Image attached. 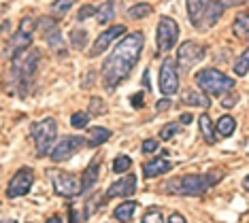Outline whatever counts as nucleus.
Listing matches in <instances>:
<instances>
[{
  "instance_id": "bb28decb",
  "label": "nucleus",
  "mask_w": 249,
  "mask_h": 223,
  "mask_svg": "<svg viewBox=\"0 0 249 223\" xmlns=\"http://www.w3.org/2000/svg\"><path fill=\"white\" fill-rule=\"evenodd\" d=\"M147 15H151V7L149 4H145V2H139V4H134V7L128 9L130 19H145Z\"/></svg>"
},
{
  "instance_id": "f3484780",
  "label": "nucleus",
  "mask_w": 249,
  "mask_h": 223,
  "mask_svg": "<svg viewBox=\"0 0 249 223\" xmlns=\"http://www.w3.org/2000/svg\"><path fill=\"white\" fill-rule=\"evenodd\" d=\"M111 138V130L109 128H92L89 130V136L86 138V145L88 147H92V149H96V147H100V145H105L107 140Z\"/></svg>"
},
{
  "instance_id": "49530a36",
  "label": "nucleus",
  "mask_w": 249,
  "mask_h": 223,
  "mask_svg": "<svg viewBox=\"0 0 249 223\" xmlns=\"http://www.w3.org/2000/svg\"><path fill=\"white\" fill-rule=\"evenodd\" d=\"M0 223H9V221H2V219H0Z\"/></svg>"
},
{
  "instance_id": "e433bc0d",
  "label": "nucleus",
  "mask_w": 249,
  "mask_h": 223,
  "mask_svg": "<svg viewBox=\"0 0 249 223\" xmlns=\"http://www.w3.org/2000/svg\"><path fill=\"white\" fill-rule=\"evenodd\" d=\"M130 104H132V106H137V108L143 106V104H145L143 94H141V91H139V94H132V98H130Z\"/></svg>"
},
{
  "instance_id": "6ab92c4d",
  "label": "nucleus",
  "mask_w": 249,
  "mask_h": 223,
  "mask_svg": "<svg viewBox=\"0 0 249 223\" xmlns=\"http://www.w3.org/2000/svg\"><path fill=\"white\" fill-rule=\"evenodd\" d=\"M134 210H137V202H122L113 210V219L120 223H128L134 217Z\"/></svg>"
},
{
  "instance_id": "79ce46f5",
  "label": "nucleus",
  "mask_w": 249,
  "mask_h": 223,
  "mask_svg": "<svg viewBox=\"0 0 249 223\" xmlns=\"http://www.w3.org/2000/svg\"><path fill=\"white\" fill-rule=\"evenodd\" d=\"M179 121H181V123H192V115H190V113H183Z\"/></svg>"
},
{
  "instance_id": "1a4fd4ad",
  "label": "nucleus",
  "mask_w": 249,
  "mask_h": 223,
  "mask_svg": "<svg viewBox=\"0 0 249 223\" xmlns=\"http://www.w3.org/2000/svg\"><path fill=\"white\" fill-rule=\"evenodd\" d=\"M207 55V49L202 45H198L194 41H185L177 49V62L183 70H190L192 66H196L198 62H202V58Z\"/></svg>"
},
{
  "instance_id": "ddd939ff",
  "label": "nucleus",
  "mask_w": 249,
  "mask_h": 223,
  "mask_svg": "<svg viewBox=\"0 0 249 223\" xmlns=\"http://www.w3.org/2000/svg\"><path fill=\"white\" fill-rule=\"evenodd\" d=\"M171 168H173L171 159H166V157H156V159H151V162L143 164V174H145V179H156V176L166 174Z\"/></svg>"
},
{
  "instance_id": "c85d7f7f",
  "label": "nucleus",
  "mask_w": 249,
  "mask_h": 223,
  "mask_svg": "<svg viewBox=\"0 0 249 223\" xmlns=\"http://www.w3.org/2000/svg\"><path fill=\"white\" fill-rule=\"evenodd\" d=\"M130 168H132V159H130L128 155H117L115 159H113V170H115L117 174L128 172Z\"/></svg>"
},
{
  "instance_id": "393cba45",
  "label": "nucleus",
  "mask_w": 249,
  "mask_h": 223,
  "mask_svg": "<svg viewBox=\"0 0 249 223\" xmlns=\"http://www.w3.org/2000/svg\"><path fill=\"white\" fill-rule=\"evenodd\" d=\"M36 28H38V32L43 34V38L52 36L53 32H58V30H60L58 24H55V19H52V17H41V19L36 21Z\"/></svg>"
},
{
  "instance_id": "37998d69",
  "label": "nucleus",
  "mask_w": 249,
  "mask_h": 223,
  "mask_svg": "<svg viewBox=\"0 0 249 223\" xmlns=\"http://www.w3.org/2000/svg\"><path fill=\"white\" fill-rule=\"evenodd\" d=\"M243 189H245V191H249V174L245 176V179H243Z\"/></svg>"
},
{
  "instance_id": "0eeeda50",
  "label": "nucleus",
  "mask_w": 249,
  "mask_h": 223,
  "mask_svg": "<svg viewBox=\"0 0 249 223\" xmlns=\"http://www.w3.org/2000/svg\"><path fill=\"white\" fill-rule=\"evenodd\" d=\"M32 183H35V172H32V168H19L18 172L13 174V179L9 181V187H7V198H21L26 196L28 191L32 189Z\"/></svg>"
},
{
  "instance_id": "5701e85b",
  "label": "nucleus",
  "mask_w": 249,
  "mask_h": 223,
  "mask_svg": "<svg viewBox=\"0 0 249 223\" xmlns=\"http://www.w3.org/2000/svg\"><path fill=\"white\" fill-rule=\"evenodd\" d=\"M232 30H234V34H236L239 38H249V15H247V13L236 15Z\"/></svg>"
},
{
  "instance_id": "72a5a7b5",
  "label": "nucleus",
  "mask_w": 249,
  "mask_h": 223,
  "mask_svg": "<svg viewBox=\"0 0 249 223\" xmlns=\"http://www.w3.org/2000/svg\"><path fill=\"white\" fill-rule=\"evenodd\" d=\"M143 223H164L162 219V213L158 208H151V210H147V213L143 215Z\"/></svg>"
},
{
  "instance_id": "4468645a",
  "label": "nucleus",
  "mask_w": 249,
  "mask_h": 223,
  "mask_svg": "<svg viewBox=\"0 0 249 223\" xmlns=\"http://www.w3.org/2000/svg\"><path fill=\"white\" fill-rule=\"evenodd\" d=\"M30 47H32V34L18 30V32H15V36L11 38L9 53H11V58H18V55H21L24 51H28Z\"/></svg>"
},
{
  "instance_id": "c03bdc74",
  "label": "nucleus",
  "mask_w": 249,
  "mask_h": 223,
  "mask_svg": "<svg viewBox=\"0 0 249 223\" xmlns=\"http://www.w3.org/2000/svg\"><path fill=\"white\" fill-rule=\"evenodd\" d=\"M47 223H62V219H60V217H49Z\"/></svg>"
},
{
  "instance_id": "ea45409f",
  "label": "nucleus",
  "mask_w": 249,
  "mask_h": 223,
  "mask_svg": "<svg viewBox=\"0 0 249 223\" xmlns=\"http://www.w3.org/2000/svg\"><path fill=\"white\" fill-rule=\"evenodd\" d=\"M171 104H173V102H171V98H164V100H160V102H158V104H156V108H158V111H166V108H171Z\"/></svg>"
},
{
  "instance_id": "6e6552de",
  "label": "nucleus",
  "mask_w": 249,
  "mask_h": 223,
  "mask_svg": "<svg viewBox=\"0 0 249 223\" xmlns=\"http://www.w3.org/2000/svg\"><path fill=\"white\" fill-rule=\"evenodd\" d=\"M83 145H86V138L83 136H66V138H62L58 145L53 147V151L49 153V157H52V162H66V159H71L75 155L77 151H81Z\"/></svg>"
},
{
  "instance_id": "c756f323",
  "label": "nucleus",
  "mask_w": 249,
  "mask_h": 223,
  "mask_svg": "<svg viewBox=\"0 0 249 223\" xmlns=\"http://www.w3.org/2000/svg\"><path fill=\"white\" fill-rule=\"evenodd\" d=\"M71 123H72V128H77V130H83L86 125L89 123V113L86 111H77V113H72L71 115Z\"/></svg>"
},
{
  "instance_id": "7c9ffc66",
  "label": "nucleus",
  "mask_w": 249,
  "mask_h": 223,
  "mask_svg": "<svg viewBox=\"0 0 249 223\" xmlns=\"http://www.w3.org/2000/svg\"><path fill=\"white\" fill-rule=\"evenodd\" d=\"M88 43V32L86 30H72L71 32V45H75L77 49H83Z\"/></svg>"
},
{
  "instance_id": "7ed1b4c3",
  "label": "nucleus",
  "mask_w": 249,
  "mask_h": 223,
  "mask_svg": "<svg viewBox=\"0 0 249 223\" xmlns=\"http://www.w3.org/2000/svg\"><path fill=\"white\" fill-rule=\"evenodd\" d=\"M196 83L207 96H224L226 91L234 89V79L226 77L217 68H202L196 74Z\"/></svg>"
},
{
  "instance_id": "f257e3e1",
  "label": "nucleus",
  "mask_w": 249,
  "mask_h": 223,
  "mask_svg": "<svg viewBox=\"0 0 249 223\" xmlns=\"http://www.w3.org/2000/svg\"><path fill=\"white\" fill-rule=\"evenodd\" d=\"M143 43H145L143 32H132L115 45L113 53L107 58V62L103 64V70H100L107 89L117 87L124 79H128L134 64L139 62V55L143 51Z\"/></svg>"
},
{
  "instance_id": "cd10ccee",
  "label": "nucleus",
  "mask_w": 249,
  "mask_h": 223,
  "mask_svg": "<svg viewBox=\"0 0 249 223\" xmlns=\"http://www.w3.org/2000/svg\"><path fill=\"white\" fill-rule=\"evenodd\" d=\"M234 72L239 74V77H245V74L249 72V47L243 51L239 58H236V62H234Z\"/></svg>"
},
{
  "instance_id": "f704fd0d",
  "label": "nucleus",
  "mask_w": 249,
  "mask_h": 223,
  "mask_svg": "<svg viewBox=\"0 0 249 223\" xmlns=\"http://www.w3.org/2000/svg\"><path fill=\"white\" fill-rule=\"evenodd\" d=\"M96 13H98V7H92V4H83L81 11L77 13V19H79V21H86L88 17H92V15H96Z\"/></svg>"
},
{
  "instance_id": "4c0bfd02",
  "label": "nucleus",
  "mask_w": 249,
  "mask_h": 223,
  "mask_svg": "<svg viewBox=\"0 0 249 223\" xmlns=\"http://www.w3.org/2000/svg\"><path fill=\"white\" fill-rule=\"evenodd\" d=\"M236 102H239V96L236 94H230L228 98H222V106H226V108H230V106H234Z\"/></svg>"
},
{
  "instance_id": "423d86ee",
  "label": "nucleus",
  "mask_w": 249,
  "mask_h": 223,
  "mask_svg": "<svg viewBox=\"0 0 249 223\" xmlns=\"http://www.w3.org/2000/svg\"><path fill=\"white\" fill-rule=\"evenodd\" d=\"M52 183H53V191L62 198H77L83 193V185L75 174L71 172H52Z\"/></svg>"
},
{
  "instance_id": "4be33fe9",
  "label": "nucleus",
  "mask_w": 249,
  "mask_h": 223,
  "mask_svg": "<svg viewBox=\"0 0 249 223\" xmlns=\"http://www.w3.org/2000/svg\"><path fill=\"white\" fill-rule=\"evenodd\" d=\"M198 125H200V134L205 136V140L207 142H215V138H217V132H215V128H213V123H211V117L207 115H200V119H198Z\"/></svg>"
},
{
  "instance_id": "f8f14e48",
  "label": "nucleus",
  "mask_w": 249,
  "mask_h": 223,
  "mask_svg": "<svg viewBox=\"0 0 249 223\" xmlns=\"http://www.w3.org/2000/svg\"><path fill=\"white\" fill-rule=\"evenodd\" d=\"M134 191H137V176L128 174V176H124V179L115 181L109 187V189H107L105 200H111V198H130V196H134Z\"/></svg>"
},
{
  "instance_id": "412c9836",
  "label": "nucleus",
  "mask_w": 249,
  "mask_h": 223,
  "mask_svg": "<svg viewBox=\"0 0 249 223\" xmlns=\"http://www.w3.org/2000/svg\"><path fill=\"white\" fill-rule=\"evenodd\" d=\"M234 130H236V121H234V117H232V115L219 117L217 125H215V132H217V136H224V138H228V136L234 134Z\"/></svg>"
},
{
  "instance_id": "58836bf2",
  "label": "nucleus",
  "mask_w": 249,
  "mask_h": 223,
  "mask_svg": "<svg viewBox=\"0 0 249 223\" xmlns=\"http://www.w3.org/2000/svg\"><path fill=\"white\" fill-rule=\"evenodd\" d=\"M219 4H222L224 9H230V7H239V4H243L245 0H217Z\"/></svg>"
},
{
  "instance_id": "dca6fc26",
  "label": "nucleus",
  "mask_w": 249,
  "mask_h": 223,
  "mask_svg": "<svg viewBox=\"0 0 249 223\" xmlns=\"http://www.w3.org/2000/svg\"><path fill=\"white\" fill-rule=\"evenodd\" d=\"M213 0H188V17H190L192 24L200 26L202 15H205V11L209 9V4Z\"/></svg>"
},
{
  "instance_id": "a19ab883",
  "label": "nucleus",
  "mask_w": 249,
  "mask_h": 223,
  "mask_svg": "<svg viewBox=\"0 0 249 223\" xmlns=\"http://www.w3.org/2000/svg\"><path fill=\"white\" fill-rule=\"evenodd\" d=\"M168 223H188V221H185V219H183V217H181L179 213H173L171 217H168Z\"/></svg>"
},
{
  "instance_id": "a211bd4d",
  "label": "nucleus",
  "mask_w": 249,
  "mask_h": 223,
  "mask_svg": "<svg viewBox=\"0 0 249 223\" xmlns=\"http://www.w3.org/2000/svg\"><path fill=\"white\" fill-rule=\"evenodd\" d=\"M222 13H224V7L219 2H211L209 4V9L205 11V15H202V21H200V30L202 28H211V26H215V21L222 17Z\"/></svg>"
},
{
  "instance_id": "b1692460",
  "label": "nucleus",
  "mask_w": 249,
  "mask_h": 223,
  "mask_svg": "<svg viewBox=\"0 0 249 223\" xmlns=\"http://www.w3.org/2000/svg\"><path fill=\"white\" fill-rule=\"evenodd\" d=\"M113 15H115V2H111V0H107L103 7H98V13H96V19H98V24H109L113 19Z\"/></svg>"
},
{
  "instance_id": "9d476101",
  "label": "nucleus",
  "mask_w": 249,
  "mask_h": 223,
  "mask_svg": "<svg viewBox=\"0 0 249 223\" xmlns=\"http://www.w3.org/2000/svg\"><path fill=\"white\" fill-rule=\"evenodd\" d=\"M179 89V74H177V64L175 60L166 58L160 66V91L164 96H173Z\"/></svg>"
},
{
  "instance_id": "473e14b6",
  "label": "nucleus",
  "mask_w": 249,
  "mask_h": 223,
  "mask_svg": "<svg viewBox=\"0 0 249 223\" xmlns=\"http://www.w3.org/2000/svg\"><path fill=\"white\" fill-rule=\"evenodd\" d=\"M177 132H179V123H166V125H164V128L160 130V138H162V140H171Z\"/></svg>"
},
{
  "instance_id": "2eb2a0df",
  "label": "nucleus",
  "mask_w": 249,
  "mask_h": 223,
  "mask_svg": "<svg viewBox=\"0 0 249 223\" xmlns=\"http://www.w3.org/2000/svg\"><path fill=\"white\" fill-rule=\"evenodd\" d=\"M100 179V159H92L88 164V168L83 170V176H81V185H83V191L92 189V187L98 183Z\"/></svg>"
},
{
  "instance_id": "a878e982",
  "label": "nucleus",
  "mask_w": 249,
  "mask_h": 223,
  "mask_svg": "<svg viewBox=\"0 0 249 223\" xmlns=\"http://www.w3.org/2000/svg\"><path fill=\"white\" fill-rule=\"evenodd\" d=\"M77 0H53L52 2V7H49V11H52V15L55 17H62V15H66L71 11V7L75 4Z\"/></svg>"
},
{
  "instance_id": "39448f33",
  "label": "nucleus",
  "mask_w": 249,
  "mask_h": 223,
  "mask_svg": "<svg viewBox=\"0 0 249 223\" xmlns=\"http://www.w3.org/2000/svg\"><path fill=\"white\" fill-rule=\"evenodd\" d=\"M177 41H179L177 21L168 15H162L160 21H158V36H156L158 53H166V51H171L175 45H177Z\"/></svg>"
},
{
  "instance_id": "c9c22d12",
  "label": "nucleus",
  "mask_w": 249,
  "mask_h": 223,
  "mask_svg": "<svg viewBox=\"0 0 249 223\" xmlns=\"http://www.w3.org/2000/svg\"><path fill=\"white\" fill-rule=\"evenodd\" d=\"M141 151H143L145 155H149V153H156L158 151V140L156 138H147L143 142V147H141Z\"/></svg>"
},
{
  "instance_id": "20e7f679",
  "label": "nucleus",
  "mask_w": 249,
  "mask_h": 223,
  "mask_svg": "<svg viewBox=\"0 0 249 223\" xmlns=\"http://www.w3.org/2000/svg\"><path fill=\"white\" fill-rule=\"evenodd\" d=\"M55 136H58V123H55V119H52V117H47V119H43V121L32 125V138H35L38 157H45L53 151Z\"/></svg>"
},
{
  "instance_id": "a18cd8bd",
  "label": "nucleus",
  "mask_w": 249,
  "mask_h": 223,
  "mask_svg": "<svg viewBox=\"0 0 249 223\" xmlns=\"http://www.w3.org/2000/svg\"><path fill=\"white\" fill-rule=\"evenodd\" d=\"M71 223H79V221H77V213H75V210H71Z\"/></svg>"
},
{
  "instance_id": "2f4dec72",
  "label": "nucleus",
  "mask_w": 249,
  "mask_h": 223,
  "mask_svg": "<svg viewBox=\"0 0 249 223\" xmlns=\"http://www.w3.org/2000/svg\"><path fill=\"white\" fill-rule=\"evenodd\" d=\"M89 115H107V104L100 98H92V104H89Z\"/></svg>"
},
{
  "instance_id": "f03ea898",
  "label": "nucleus",
  "mask_w": 249,
  "mask_h": 223,
  "mask_svg": "<svg viewBox=\"0 0 249 223\" xmlns=\"http://www.w3.org/2000/svg\"><path fill=\"white\" fill-rule=\"evenodd\" d=\"M222 176L224 172H219V170H213V172H207V174H185V176H179V179L168 181L164 185V189L168 193H175V196H202Z\"/></svg>"
},
{
  "instance_id": "9b49d317",
  "label": "nucleus",
  "mask_w": 249,
  "mask_h": 223,
  "mask_svg": "<svg viewBox=\"0 0 249 223\" xmlns=\"http://www.w3.org/2000/svg\"><path fill=\"white\" fill-rule=\"evenodd\" d=\"M124 32H126V26H113V28H107L105 32H100V36L96 38V43L92 45V47H89V55H92V58L100 55L103 51L109 49L111 45L115 43Z\"/></svg>"
},
{
  "instance_id": "aec40b11",
  "label": "nucleus",
  "mask_w": 249,
  "mask_h": 223,
  "mask_svg": "<svg viewBox=\"0 0 249 223\" xmlns=\"http://www.w3.org/2000/svg\"><path fill=\"white\" fill-rule=\"evenodd\" d=\"M181 102H183L185 106H200V108H209V104H211V100H209L207 96L198 94V91H185V94L181 96Z\"/></svg>"
}]
</instances>
